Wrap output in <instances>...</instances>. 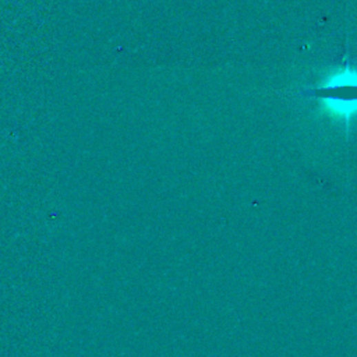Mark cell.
Masks as SVG:
<instances>
[{
    "label": "cell",
    "instance_id": "6da1fadb",
    "mask_svg": "<svg viewBox=\"0 0 357 357\" xmlns=\"http://www.w3.org/2000/svg\"><path fill=\"white\" fill-rule=\"evenodd\" d=\"M303 95L317 99L320 110L334 122L345 125L349 139L351 123L357 117V68L345 56L342 68L323 79L316 87L303 90Z\"/></svg>",
    "mask_w": 357,
    "mask_h": 357
}]
</instances>
